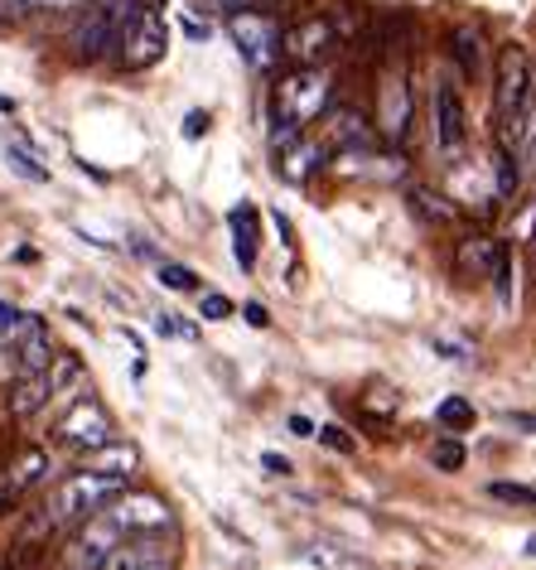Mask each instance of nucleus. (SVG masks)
<instances>
[{
	"instance_id": "nucleus-31",
	"label": "nucleus",
	"mask_w": 536,
	"mask_h": 570,
	"mask_svg": "<svg viewBox=\"0 0 536 570\" xmlns=\"http://www.w3.org/2000/svg\"><path fill=\"white\" fill-rule=\"evenodd\" d=\"M199 320H232V301H228V295H222V291H204L199 295Z\"/></svg>"
},
{
	"instance_id": "nucleus-25",
	"label": "nucleus",
	"mask_w": 536,
	"mask_h": 570,
	"mask_svg": "<svg viewBox=\"0 0 536 570\" xmlns=\"http://www.w3.org/2000/svg\"><path fill=\"white\" fill-rule=\"evenodd\" d=\"M488 493L498 498V503H507V508H536V489H527V483H488Z\"/></svg>"
},
{
	"instance_id": "nucleus-26",
	"label": "nucleus",
	"mask_w": 536,
	"mask_h": 570,
	"mask_svg": "<svg viewBox=\"0 0 536 570\" xmlns=\"http://www.w3.org/2000/svg\"><path fill=\"white\" fill-rule=\"evenodd\" d=\"M160 285L165 291H199V271H189L179 262H160Z\"/></svg>"
},
{
	"instance_id": "nucleus-10",
	"label": "nucleus",
	"mask_w": 536,
	"mask_h": 570,
	"mask_svg": "<svg viewBox=\"0 0 536 570\" xmlns=\"http://www.w3.org/2000/svg\"><path fill=\"white\" fill-rule=\"evenodd\" d=\"M334 49V24L324 16H309L290 30H280V59H290L295 68H319Z\"/></svg>"
},
{
	"instance_id": "nucleus-15",
	"label": "nucleus",
	"mask_w": 536,
	"mask_h": 570,
	"mask_svg": "<svg viewBox=\"0 0 536 570\" xmlns=\"http://www.w3.org/2000/svg\"><path fill=\"white\" fill-rule=\"evenodd\" d=\"M228 223H232V256H237V266H242V271H251V266H257V208H251V204H242V208H232L228 213Z\"/></svg>"
},
{
	"instance_id": "nucleus-38",
	"label": "nucleus",
	"mask_w": 536,
	"mask_h": 570,
	"mask_svg": "<svg viewBox=\"0 0 536 570\" xmlns=\"http://www.w3.org/2000/svg\"><path fill=\"white\" fill-rule=\"evenodd\" d=\"M242 320L251 324V330H266V324H271V315H266V305H257V301L242 305Z\"/></svg>"
},
{
	"instance_id": "nucleus-9",
	"label": "nucleus",
	"mask_w": 536,
	"mask_h": 570,
	"mask_svg": "<svg viewBox=\"0 0 536 570\" xmlns=\"http://www.w3.org/2000/svg\"><path fill=\"white\" fill-rule=\"evenodd\" d=\"M117 435V421H111V411L97 402V396H78L73 406H68V416L53 425V440H59L63 450H92L102 445V440Z\"/></svg>"
},
{
	"instance_id": "nucleus-35",
	"label": "nucleus",
	"mask_w": 536,
	"mask_h": 570,
	"mask_svg": "<svg viewBox=\"0 0 536 570\" xmlns=\"http://www.w3.org/2000/svg\"><path fill=\"white\" fill-rule=\"evenodd\" d=\"M30 16V0H0V24H16Z\"/></svg>"
},
{
	"instance_id": "nucleus-8",
	"label": "nucleus",
	"mask_w": 536,
	"mask_h": 570,
	"mask_svg": "<svg viewBox=\"0 0 536 570\" xmlns=\"http://www.w3.org/2000/svg\"><path fill=\"white\" fill-rule=\"evenodd\" d=\"M121 541V527L107 518V512H92L88 522L73 527V537H68L63 547V570H102L107 556L117 551Z\"/></svg>"
},
{
	"instance_id": "nucleus-7",
	"label": "nucleus",
	"mask_w": 536,
	"mask_h": 570,
	"mask_svg": "<svg viewBox=\"0 0 536 570\" xmlns=\"http://www.w3.org/2000/svg\"><path fill=\"white\" fill-rule=\"evenodd\" d=\"M228 35L257 73H266L280 59V24L266 10H237V16H228Z\"/></svg>"
},
{
	"instance_id": "nucleus-12",
	"label": "nucleus",
	"mask_w": 536,
	"mask_h": 570,
	"mask_svg": "<svg viewBox=\"0 0 536 570\" xmlns=\"http://www.w3.org/2000/svg\"><path fill=\"white\" fill-rule=\"evenodd\" d=\"M102 570H175V556L160 537H121Z\"/></svg>"
},
{
	"instance_id": "nucleus-16",
	"label": "nucleus",
	"mask_w": 536,
	"mask_h": 570,
	"mask_svg": "<svg viewBox=\"0 0 536 570\" xmlns=\"http://www.w3.org/2000/svg\"><path fill=\"white\" fill-rule=\"evenodd\" d=\"M49 402H53V392H49V377L44 373L16 377V387H10V416H16V421H30L34 411H44Z\"/></svg>"
},
{
	"instance_id": "nucleus-22",
	"label": "nucleus",
	"mask_w": 536,
	"mask_h": 570,
	"mask_svg": "<svg viewBox=\"0 0 536 570\" xmlns=\"http://www.w3.org/2000/svg\"><path fill=\"white\" fill-rule=\"evenodd\" d=\"M449 45H455V59H459V68H464L469 78L478 73V68H484V39H478L474 24H455Z\"/></svg>"
},
{
	"instance_id": "nucleus-43",
	"label": "nucleus",
	"mask_w": 536,
	"mask_h": 570,
	"mask_svg": "<svg viewBox=\"0 0 536 570\" xmlns=\"http://www.w3.org/2000/svg\"><path fill=\"white\" fill-rule=\"evenodd\" d=\"M0 111H16V102H10V97H0Z\"/></svg>"
},
{
	"instance_id": "nucleus-27",
	"label": "nucleus",
	"mask_w": 536,
	"mask_h": 570,
	"mask_svg": "<svg viewBox=\"0 0 536 570\" xmlns=\"http://www.w3.org/2000/svg\"><path fill=\"white\" fill-rule=\"evenodd\" d=\"M513 276H517V271H513V252L498 247V262H493V285H498V301L503 305H513Z\"/></svg>"
},
{
	"instance_id": "nucleus-24",
	"label": "nucleus",
	"mask_w": 536,
	"mask_h": 570,
	"mask_svg": "<svg viewBox=\"0 0 536 570\" xmlns=\"http://www.w3.org/2000/svg\"><path fill=\"white\" fill-rule=\"evenodd\" d=\"M493 169H498V194H503V198H513V194H517V184H522V169H517L513 146H498V150H493Z\"/></svg>"
},
{
	"instance_id": "nucleus-44",
	"label": "nucleus",
	"mask_w": 536,
	"mask_h": 570,
	"mask_svg": "<svg viewBox=\"0 0 536 570\" xmlns=\"http://www.w3.org/2000/svg\"><path fill=\"white\" fill-rule=\"evenodd\" d=\"M532 165H536V126H532Z\"/></svg>"
},
{
	"instance_id": "nucleus-18",
	"label": "nucleus",
	"mask_w": 536,
	"mask_h": 570,
	"mask_svg": "<svg viewBox=\"0 0 536 570\" xmlns=\"http://www.w3.org/2000/svg\"><path fill=\"white\" fill-rule=\"evenodd\" d=\"M406 126H411V92H406V78H387V88H383V131L391 140H401Z\"/></svg>"
},
{
	"instance_id": "nucleus-29",
	"label": "nucleus",
	"mask_w": 536,
	"mask_h": 570,
	"mask_svg": "<svg viewBox=\"0 0 536 570\" xmlns=\"http://www.w3.org/2000/svg\"><path fill=\"white\" fill-rule=\"evenodd\" d=\"M430 460H435L440 474H459V469H464V445H459V440H440V445L430 450Z\"/></svg>"
},
{
	"instance_id": "nucleus-37",
	"label": "nucleus",
	"mask_w": 536,
	"mask_h": 570,
	"mask_svg": "<svg viewBox=\"0 0 536 570\" xmlns=\"http://www.w3.org/2000/svg\"><path fill=\"white\" fill-rule=\"evenodd\" d=\"M261 469H266V474H276V479H286L290 474V460H286V454H276V450H266L261 454Z\"/></svg>"
},
{
	"instance_id": "nucleus-33",
	"label": "nucleus",
	"mask_w": 536,
	"mask_h": 570,
	"mask_svg": "<svg viewBox=\"0 0 536 570\" xmlns=\"http://www.w3.org/2000/svg\"><path fill=\"white\" fill-rule=\"evenodd\" d=\"M214 10H222V16H237V10H266L276 6V0H208Z\"/></svg>"
},
{
	"instance_id": "nucleus-39",
	"label": "nucleus",
	"mask_w": 536,
	"mask_h": 570,
	"mask_svg": "<svg viewBox=\"0 0 536 570\" xmlns=\"http://www.w3.org/2000/svg\"><path fill=\"white\" fill-rule=\"evenodd\" d=\"M175 338H199V324H189L185 315H175Z\"/></svg>"
},
{
	"instance_id": "nucleus-23",
	"label": "nucleus",
	"mask_w": 536,
	"mask_h": 570,
	"mask_svg": "<svg viewBox=\"0 0 536 570\" xmlns=\"http://www.w3.org/2000/svg\"><path fill=\"white\" fill-rule=\"evenodd\" d=\"M435 421H440L445 431H469L478 416H474V402H464V396H445V402L435 406Z\"/></svg>"
},
{
	"instance_id": "nucleus-13",
	"label": "nucleus",
	"mask_w": 536,
	"mask_h": 570,
	"mask_svg": "<svg viewBox=\"0 0 536 570\" xmlns=\"http://www.w3.org/2000/svg\"><path fill=\"white\" fill-rule=\"evenodd\" d=\"M136 464H140V450L131 445V440H117V435L78 454V469H92V474H111V479H131Z\"/></svg>"
},
{
	"instance_id": "nucleus-6",
	"label": "nucleus",
	"mask_w": 536,
	"mask_h": 570,
	"mask_svg": "<svg viewBox=\"0 0 536 570\" xmlns=\"http://www.w3.org/2000/svg\"><path fill=\"white\" fill-rule=\"evenodd\" d=\"M102 512L121 527V537H160V532L175 527V512H169V503H165V498H155V493L121 489Z\"/></svg>"
},
{
	"instance_id": "nucleus-30",
	"label": "nucleus",
	"mask_w": 536,
	"mask_h": 570,
	"mask_svg": "<svg viewBox=\"0 0 536 570\" xmlns=\"http://www.w3.org/2000/svg\"><path fill=\"white\" fill-rule=\"evenodd\" d=\"M6 155H10V165H16V175H24V179H34V184H49V169H44V165H39V160H34V155H30V150H24V146H10Z\"/></svg>"
},
{
	"instance_id": "nucleus-42",
	"label": "nucleus",
	"mask_w": 536,
	"mask_h": 570,
	"mask_svg": "<svg viewBox=\"0 0 536 570\" xmlns=\"http://www.w3.org/2000/svg\"><path fill=\"white\" fill-rule=\"evenodd\" d=\"M185 35H189V39H204L208 30H204V24H199V20H185Z\"/></svg>"
},
{
	"instance_id": "nucleus-41",
	"label": "nucleus",
	"mask_w": 536,
	"mask_h": 570,
	"mask_svg": "<svg viewBox=\"0 0 536 570\" xmlns=\"http://www.w3.org/2000/svg\"><path fill=\"white\" fill-rule=\"evenodd\" d=\"M10 503H16V493H10V483H6V474H0V512H6Z\"/></svg>"
},
{
	"instance_id": "nucleus-28",
	"label": "nucleus",
	"mask_w": 536,
	"mask_h": 570,
	"mask_svg": "<svg viewBox=\"0 0 536 570\" xmlns=\"http://www.w3.org/2000/svg\"><path fill=\"white\" fill-rule=\"evenodd\" d=\"M411 204L420 208V218H435V223H449V218H455V208H445V198L430 194V189H411Z\"/></svg>"
},
{
	"instance_id": "nucleus-34",
	"label": "nucleus",
	"mask_w": 536,
	"mask_h": 570,
	"mask_svg": "<svg viewBox=\"0 0 536 570\" xmlns=\"http://www.w3.org/2000/svg\"><path fill=\"white\" fill-rule=\"evenodd\" d=\"M208 121H214L208 111H189V117H185V140H204L208 136Z\"/></svg>"
},
{
	"instance_id": "nucleus-19",
	"label": "nucleus",
	"mask_w": 536,
	"mask_h": 570,
	"mask_svg": "<svg viewBox=\"0 0 536 570\" xmlns=\"http://www.w3.org/2000/svg\"><path fill=\"white\" fill-rule=\"evenodd\" d=\"M498 247L503 242H493V237H464L459 242V252H455V266H459V276H488L493 262H498Z\"/></svg>"
},
{
	"instance_id": "nucleus-1",
	"label": "nucleus",
	"mask_w": 536,
	"mask_h": 570,
	"mask_svg": "<svg viewBox=\"0 0 536 570\" xmlns=\"http://www.w3.org/2000/svg\"><path fill=\"white\" fill-rule=\"evenodd\" d=\"M329 111V78L319 68H290L286 78L271 88V107H266V121H271V150H286L295 136H305L309 121H319Z\"/></svg>"
},
{
	"instance_id": "nucleus-4",
	"label": "nucleus",
	"mask_w": 536,
	"mask_h": 570,
	"mask_svg": "<svg viewBox=\"0 0 536 570\" xmlns=\"http://www.w3.org/2000/svg\"><path fill=\"white\" fill-rule=\"evenodd\" d=\"M136 6L140 0H92L73 24V39H68L73 59L97 63V59H107V53H117V39L126 30V20L136 16Z\"/></svg>"
},
{
	"instance_id": "nucleus-17",
	"label": "nucleus",
	"mask_w": 536,
	"mask_h": 570,
	"mask_svg": "<svg viewBox=\"0 0 536 570\" xmlns=\"http://www.w3.org/2000/svg\"><path fill=\"white\" fill-rule=\"evenodd\" d=\"M44 474H49V450L44 445H24L20 454H16V464L6 469V483H10V493H24V489H34V483H44Z\"/></svg>"
},
{
	"instance_id": "nucleus-20",
	"label": "nucleus",
	"mask_w": 536,
	"mask_h": 570,
	"mask_svg": "<svg viewBox=\"0 0 536 570\" xmlns=\"http://www.w3.org/2000/svg\"><path fill=\"white\" fill-rule=\"evenodd\" d=\"M329 140H334L338 150H353V146H358V150H368V146H373V131H368V121H363L358 111L338 107L334 117H329Z\"/></svg>"
},
{
	"instance_id": "nucleus-36",
	"label": "nucleus",
	"mask_w": 536,
	"mask_h": 570,
	"mask_svg": "<svg viewBox=\"0 0 536 570\" xmlns=\"http://www.w3.org/2000/svg\"><path fill=\"white\" fill-rule=\"evenodd\" d=\"M503 425H513L522 435H536V416H527V411H503Z\"/></svg>"
},
{
	"instance_id": "nucleus-2",
	"label": "nucleus",
	"mask_w": 536,
	"mask_h": 570,
	"mask_svg": "<svg viewBox=\"0 0 536 570\" xmlns=\"http://www.w3.org/2000/svg\"><path fill=\"white\" fill-rule=\"evenodd\" d=\"M493 121L503 126V146H517L532 131V59L522 45H503L493 78Z\"/></svg>"
},
{
	"instance_id": "nucleus-40",
	"label": "nucleus",
	"mask_w": 536,
	"mask_h": 570,
	"mask_svg": "<svg viewBox=\"0 0 536 570\" xmlns=\"http://www.w3.org/2000/svg\"><path fill=\"white\" fill-rule=\"evenodd\" d=\"M290 431L305 435V440H315V421H309V416H290Z\"/></svg>"
},
{
	"instance_id": "nucleus-14",
	"label": "nucleus",
	"mask_w": 536,
	"mask_h": 570,
	"mask_svg": "<svg viewBox=\"0 0 536 570\" xmlns=\"http://www.w3.org/2000/svg\"><path fill=\"white\" fill-rule=\"evenodd\" d=\"M329 160V150L319 146V140H309V136H295L286 150H276V175L286 179V184H305L315 169Z\"/></svg>"
},
{
	"instance_id": "nucleus-32",
	"label": "nucleus",
	"mask_w": 536,
	"mask_h": 570,
	"mask_svg": "<svg viewBox=\"0 0 536 570\" xmlns=\"http://www.w3.org/2000/svg\"><path fill=\"white\" fill-rule=\"evenodd\" d=\"M315 440H319V445H329V450H338V454L358 450V440H348L344 425H315Z\"/></svg>"
},
{
	"instance_id": "nucleus-3",
	"label": "nucleus",
	"mask_w": 536,
	"mask_h": 570,
	"mask_svg": "<svg viewBox=\"0 0 536 570\" xmlns=\"http://www.w3.org/2000/svg\"><path fill=\"white\" fill-rule=\"evenodd\" d=\"M126 489V479H111V474H92V469H78V474H68L59 489L49 493V522L53 527H78V522H88L92 512H102L111 498H117Z\"/></svg>"
},
{
	"instance_id": "nucleus-11",
	"label": "nucleus",
	"mask_w": 536,
	"mask_h": 570,
	"mask_svg": "<svg viewBox=\"0 0 536 570\" xmlns=\"http://www.w3.org/2000/svg\"><path fill=\"white\" fill-rule=\"evenodd\" d=\"M435 150L445 155V160H455L464 150V140H469V117H464V97L455 82H435Z\"/></svg>"
},
{
	"instance_id": "nucleus-5",
	"label": "nucleus",
	"mask_w": 536,
	"mask_h": 570,
	"mask_svg": "<svg viewBox=\"0 0 536 570\" xmlns=\"http://www.w3.org/2000/svg\"><path fill=\"white\" fill-rule=\"evenodd\" d=\"M165 49H169V24H165L160 10L140 0L136 16L126 20V30L117 39V63L126 73H146V68H155L165 59Z\"/></svg>"
},
{
	"instance_id": "nucleus-21",
	"label": "nucleus",
	"mask_w": 536,
	"mask_h": 570,
	"mask_svg": "<svg viewBox=\"0 0 536 570\" xmlns=\"http://www.w3.org/2000/svg\"><path fill=\"white\" fill-rule=\"evenodd\" d=\"M358 406H363V416H368V421L383 425V421H391L401 411V392L391 387V382H373L368 396H358Z\"/></svg>"
}]
</instances>
